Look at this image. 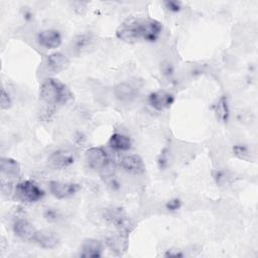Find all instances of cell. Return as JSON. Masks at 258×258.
<instances>
[{"label":"cell","instance_id":"6da1fadb","mask_svg":"<svg viewBox=\"0 0 258 258\" xmlns=\"http://www.w3.org/2000/svg\"><path fill=\"white\" fill-rule=\"evenodd\" d=\"M162 31L159 21L149 17H138L124 21L116 30V36L129 43L155 42Z\"/></svg>","mask_w":258,"mask_h":258},{"label":"cell","instance_id":"7a4b0ae2","mask_svg":"<svg viewBox=\"0 0 258 258\" xmlns=\"http://www.w3.org/2000/svg\"><path fill=\"white\" fill-rule=\"evenodd\" d=\"M39 94L40 98L48 105H62L73 97L70 89L54 78H47L41 83Z\"/></svg>","mask_w":258,"mask_h":258},{"label":"cell","instance_id":"3957f363","mask_svg":"<svg viewBox=\"0 0 258 258\" xmlns=\"http://www.w3.org/2000/svg\"><path fill=\"white\" fill-rule=\"evenodd\" d=\"M15 194L18 199L24 203H35L41 200L44 196V191L38 184L30 179L18 182L15 187Z\"/></svg>","mask_w":258,"mask_h":258},{"label":"cell","instance_id":"277c9868","mask_svg":"<svg viewBox=\"0 0 258 258\" xmlns=\"http://www.w3.org/2000/svg\"><path fill=\"white\" fill-rule=\"evenodd\" d=\"M85 159L90 168L94 170H104L109 164V158L102 147H92L85 153Z\"/></svg>","mask_w":258,"mask_h":258},{"label":"cell","instance_id":"5b68a950","mask_svg":"<svg viewBox=\"0 0 258 258\" xmlns=\"http://www.w3.org/2000/svg\"><path fill=\"white\" fill-rule=\"evenodd\" d=\"M49 191L50 194L59 200L62 199H69L75 196L80 189H81V184L75 183V182H62V181H56V180H51L48 183Z\"/></svg>","mask_w":258,"mask_h":258},{"label":"cell","instance_id":"8992f818","mask_svg":"<svg viewBox=\"0 0 258 258\" xmlns=\"http://www.w3.org/2000/svg\"><path fill=\"white\" fill-rule=\"evenodd\" d=\"M104 219L108 223L119 229V231L127 232L130 228L129 220L127 219L125 213L121 208L107 209L104 213Z\"/></svg>","mask_w":258,"mask_h":258},{"label":"cell","instance_id":"52a82bcc","mask_svg":"<svg viewBox=\"0 0 258 258\" xmlns=\"http://www.w3.org/2000/svg\"><path fill=\"white\" fill-rule=\"evenodd\" d=\"M174 102V97L170 93L158 90L155 92H152L148 96V103L156 111H163L165 109H168L172 103Z\"/></svg>","mask_w":258,"mask_h":258},{"label":"cell","instance_id":"ba28073f","mask_svg":"<svg viewBox=\"0 0 258 258\" xmlns=\"http://www.w3.org/2000/svg\"><path fill=\"white\" fill-rule=\"evenodd\" d=\"M37 43L46 49H53L61 44V34L55 29H45L38 32L36 36Z\"/></svg>","mask_w":258,"mask_h":258},{"label":"cell","instance_id":"9c48e42d","mask_svg":"<svg viewBox=\"0 0 258 258\" xmlns=\"http://www.w3.org/2000/svg\"><path fill=\"white\" fill-rule=\"evenodd\" d=\"M48 161L54 168H66L75 163L76 154L69 149H58L50 154Z\"/></svg>","mask_w":258,"mask_h":258},{"label":"cell","instance_id":"30bf717a","mask_svg":"<svg viewBox=\"0 0 258 258\" xmlns=\"http://www.w3.org/2000/svg\"><path fill=\"white\" fill-rule=\"evenodd\" d=\"M95 39L91 33H82L72 39L70 49L74 54H81L89 51L94 46Z\"/></svg>","mask_w":258,"mask_h":258},{"label":"cell","instance_id":"8fae6325","mask_svg":"<svg viewBox=\"0 0 258 258\" xmlns=\"http://www.w3.org/2000/svg\"><path fill=\"white\" fill-rule=\"evenodd\" d=\"M14 234L24 241L32 242L37 232L35 227L25 219H18L13 224Z\"/></svg>","mask_w":258,"mask_h":258},{"label":"cell","instance_id":"7c38bea8","mask_svg":"<svg viewBox=\"0 0 258 258\" xmlns=\"http://www.w3.org/2000/svg\"><path fill=\"white\" fill-rule=\"evenodd\" d=\"M35 244L44 249H53L59 242L58 236L55 232L50 230H37L33 241Z\"/></svg>","mask_w":258,"mask_h":258},{"label":"cell","instance_id":"4fadbf2b","mask_svg":"<svg viewBox=\"0 0 258 258\" xmlns=\"http://www.w3.org/2000/svg\"><path fill=\"white\" fill-rule=\"evenodd\" d=\"M103 245L99 240L87 239L83 242L80 249V257L82 258H98L102 256Z\"/></svg>","mask_w":258,"mask_h":258},{"label":"cell","instance_id":"5bb4252c","mask_svg":"<svg viewBox=\"0 0 258 258\" xmlns=\"http://www.w3.org/2000/svg\"><path fill=\"white\" fill-rule=\"evenodd\" d=\"M108 247L116 254H123L127 249V232L119 231V233L112 234L106 239Z\"/></svg>","mask_w":258,"mask_h":258},{"label":"cell","instance_id":"9a60e30c","mask_svg":"<svg viewBox=\"0 0 258 258\" xmlns=\"http://www.w3.org/2000/svg\"><path fill=\"white\" fill-rule=\"evenodd\" d=\"M121 167L133 174H140L144 171V163L142 158L137 154H130L124 156L120 161Z\"/></svg>","mask_w":258,"mask_h":258},{"label":"cell","instance_id":"2e32d148","mask_svg":"<svg viewBox=\"0 0 258 258\" xmlns=\"http://www.w3.org/2000/svg\"><path fill=\"white\" fill-rule=\"evenodd\" d=\"M69 58L61 52H53L46 56L45 66L51 73H59L69 66Z\"/></svg>","mask_w":258,"mask_h":258},{"label":"cell","instance_id":"e0dca14e","mask_svg":"<svg viewBox=\"0 0 258 258\" xmlns=\"http://www.w3.org/2000/svg\"><path fill=\"white\" fill-rule=\"evenodd\" d=\"M114 94H115V97L119 101L130 102V101H133L136 98L137 91L132 85L123 82V83H119L115 87Z\"/></svg>","mask_w":258,"mask_h":258},{"label":"cell","instance_id":"ac0fdd59","mask_svg":"<svg viewBox=\"0 0 258 258\" xmlns=\"http://www.w3.org/2000/svg\"><path fill=\"white\" fill-rule=\"evenodd\" d=\"M0 168H1V172L7 176L8 178H16L20 175V165L19 163L13 159V158H9V157H3L1 158L0 161Z\"/></svg>","mask_w":258,"mask_h":258},{"label":"cell","instance_id":"d6986e66","mask_svg":"<svg viewBox=\"0 0 258 258\" xmlns=\"http://www.w3.org/2000/svg\"><path fill=\"white\" fill-rule=\"evenodd\" d=\"M109 146L115 151H127L132 146L130 137L122 133H113L109 139Z\"/></svg>","mask_w":258,"mask_h":258},{"label":"cell","instance_id":"ffe728a7","mask_svg":"<svg viewBox=\"0 0 258 258\" xmlns=\"http://www.w3.org/2000/svg\"><path fill=\"white\" fill-rule=\"evenodd\" d=\"M214 111L219 120H221L222 122H228L230 117V109L228 105V100L225 96L221 97L214 105Z\"/></svg>","mask_w":258,"mask_h":258},{"label":"cell","instance_id":"44dd1931","mask_svg":"<svg viewBox=\"0 0 258 258\" xmlns=\"http://www.w3.org/2000/svg\"><path fill=\"white\" fill-rule=\"evenodd\" d=\"M60 213L57 209L54 208H46L43 211V218L49 223H55L60 219Z\"/></svg>","mask_w":258,"mask_h":258},{"label":"cell","instance_id":"7402d4cb","mask_svg":"<svg viewBox=\"0 0 258 258\" xmlns=\"http://www.w3.org/2000/svg\"><path fill=\"white\" fill-rule=\"evenodd\" d=\"M163 5L164 7L172 12V13H176V12H179L180 9H181V3L179 1H175V0H167V1H164L163 2Z\"/></svg>","mask_w":258,"mask_h":258},{"label":"cell","instance_id":"603a6c76","mask_svg":"<svg viewBox=\"0 0 258 258\" xmlns=\"http://www.w3.org/2000/svg\"><path fill=\"white\" fill-rule=\"evenodd\" d=\"M0 104H1V108L3 110H6V109H9L11 107V99H10V96L9 94L5 91V89H2L1 90V97H0Z\"/></svg>","mask_w":258,"mask_h":258},{"label":"cell","instance_id":"cb8c5ba5","mask_svg":"<svg viewBox=\"0 0 258 258\" xmlns=\"http://www.w3.org/2000/svg\"><path fill=\"white\" fill-rule=\"evenodd\" d=\"M180 207H181V201L177 198H173V199L167 201L165 204V209L169 212L177 211Z\"/></svg>","mask_w":258,"mask_h":258},{"label":"cell","instance_id":"d4e9b609","mask_svg":"<svg viewBox=\"0 0 258 258\" xmlns=\"http://www.w3.org/2000/svg\"><path fill=\"white\" fill-rule=\"evenodd\" d=\"M234 153L240 157H244L248 154V148L245 145H236L234 148Z\"/></svg>","mask_w":258,"mask_h":258},{"label":"cell","instance_id":"484cf974","mask_svg":"<svg viewBox=\"0 0 258 258\" xmlns=\"http://www.w3.org/2000/svg\"><path fill=\"white\" fill-rule=\"evenodd\" d=\"M165 257H182L183 254L179 251V250H172V249H168L165 254H164Z\"/></svg>","mask_w":258,"mask_h":258},{"label":"cell","instance_id":"4316f807","mask_svg":"<svg viewBox=\"0 0 258 258\" xmlns=\"http://www.w3.org/2000/svg\"><path fill=\"white\" fill-rule=\"evenodd\" d=\"M23 18H24V20H26V21H30V20L33 19V13H32L30 10L25 9V10L23 11Z\"/></svg>","mask_w":258,"mask_h":258},{"label":"cell","instance_id":"83f0119b","mask_svg":"<svg viewBox=\"0 0 258 258\" xmlns=\"http://www.w3.org/2000/svg\"><path fill=\"white\" fill-rule=\"evenodd\" d=\"M163 72H164V74L167 75V76L171 75V74H172V68H171V66H170V64L165 66V67L163 68Z\"/></svg>","mask_w":258,"mask_h":258}]
</instances>
